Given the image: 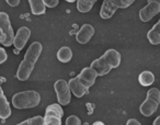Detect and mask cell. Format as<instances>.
Listing matches in <instances>:
<instances>
[{
	"mask_svg": "<svg viewBox=\"0 0 160 125\" xmlns=\"http://www.w3.org/2000/svg\"><path fill=\"white\" fill-rule=\"evenodd\" d=\"M98 74L92 67H86L81 70L79 75L75 78L70 79L68 82L71 92L77 98H82L89 89L94 85Z\"/></svg>",
	"mask_w": 160,
	"mask_h": 125,
	"instance_id": "1",
	"label": "cell"
},
{
	"mask_svg": "<svg viewBox=\"0 0 160 125\" xmlns=\"http://www.w3.org/2000/svg\"><path fill=\"white\" fill-rule=\"evenodd\" d=\"M43 46L40 42H33L28 48L27 53L24 55V58L21 62L20 66L17 72V77L19 80L25 81L30 78L32 72H33L35 64L42 53Z\"/></svg>",
	"mask_w": 160,
	"mask_h": 125,
	"instance_id": "2",
	"label": "cell"
},
{
	"mask_svg": "<svg viewBox=\"0 0 160 125\" xmlns=\"http://www.w3.org/2000/svg\"><path fill=\"white\" fill-rule=\"evenodd\" d=\"M121 64V54L116 49L110 48L98 59L91 62V66L97 72L98 76H104L109 74L113 68H118Z\"/></svg>",
	"mask_w": 160,
	"mask_h": 125,
	"instance_id": "3",
	"label": "cell"
},
{
	"mask_svg": "<svg viewBox=\"0 0 160 125\" xmlns=\"http://www.w3.org/2000/svg\"><path fill=\"white\" fill-rule=\"evenodd\" d=\"M41 96L35 90H28L16 93L12 97V105L16 109H30L40 104Z\"/></svg>",
	"mask_w": 160,
	"mask_h": 125,
	"instance_id": "4",
	"label": "cell"
},
{
	"mask_svg": "<svg viewBox=\"0 0 160 125\" xmlns=\"http://www.w3.org/2000/svg\"><path fill=\"white\" fill-rule=\"evenodd\" d=\"M160 104V90L151 88L147 92V97L139 108L140 113L144 116H151L158 110Z\"/></svg>",
	"mask_w": 160,
	"mask_h": 125,
	"instance_id": "5",
	"label": "cell"
},
{
	"mask_svg": "<svg viewBox=\"0 0 160 125\" xmlns=\"http://www.w3.org/2000/svg\"><path fill=\"white\" fill-rule=\"evenodd\" d=\"M14 32L11 27V22L8 13L0 12V44L3 46L13 45Z\"/></svg>",
	"mask_w": 160,
	"mask_h": 125,
	"instance_id": "6",
	"label": "cell"
},
{
	"mask_svg": "<svg viewBox=\"0 0 160 125\" xmlns=\"http://www.w3.org/2000/svg\"><path fill=\"white\" fill-rule=\"evenodd\" d=\"M64 111L59 103H53L46 108L43 125H62Z\"/></svg>",
	"mask_w": 160,
	"mask_h": 125,
	"instance_id": "7",
	"label": "cell"
},
{
	"mask_svg": "<svg viewBox=\"0 0 160 125\" xmlns=\"http://www.w3.org/2000/svg\"><path fill=\"white\" fill-rule=\"evenodd\" d=\"M54 89L57 94V100L60 105H67L71 100V90L66 80L59 79L54 85Z\"/></svg>",
	"mask_w": 160,
	"mask_h": 125,
	"instance_id": "8",
	"label": "cell"
},
{
	"mask_svg": "<svg viewBox=\"0 0 160 125\" xmlns=\"http://www.w3.org/2000/svg\"><path fill=\"white\" fill-rule=\"evenodd\" d=\"M160 12V2L156 0H149L147 6H145L139 11V19L142 22H148L153 17Z\"/></svg>",
	"mask_w": 160,
	"mask_h": 125,
	"instance_id": "9",
	"label": "cell"
},
{
	"mask_svg": "<svg viewBox=\"0 0 160 125\" xmlns=\"http://www.w3.org/2000/svg\"><path fill=\"white\" fill-rule=\"evenodd\" d=\"M30 36H31V30L27 27H21L18 30V32L14 35L13 40V45L16 47L17 51H21V49L24 48L27 42L30 40Z\"/></svg>",
	"mask_w": 160,
	"mask_h": 125,
	"instance_id": "10",
	"label": "cell"
},
{
	"mask_svg": "<svg viewBox=\"0 0 160 125\" xmlns=\"http://www.w3.org/2000/svg\"><path fill=\"white\" fill-rule=\"evenodd\" d=\"M94 34V28L91 24H83L80 28V30L78 31L77 35H76V41L79 44L85 45L89 42L92 38Z\"/></svg>",
	"mask_w": 160,
	"mask_h": 125,
	"instance_id": "11",
	"label": "cell"
},
{
	"mask_svg": "<svg viewBox=\"0 0 160 125\" xmlns=\"http://www.w3.org/2000/svg\"><path fill=\"white\" fill-rule=\"evenodd\" d=\"M116 10H118V6L115 3V0H104L101 6L100 17L104 20L111 19L116 12Z\"/></svg>",
	"mask_w": 160,
	"mask_h": 125,
	"instance_id": "12",
	"label": "cell"
},
{
	"mask_svg": "<svg viewBox=\"0 0 160 125\" xmlns=\"http://www.w3.org/2000/svg\"><path fill=\"white\" fill-rule=\"evenodd\" d=\"M11 115V108L8 102L7 98H6L3 90L0 86V118L6 120Z\"/></svg>",
	"mask_w": 160,
	"mask_h": 125,
	"instance_id": "13",
	"label": "cell"
},
{
	"mask_svg": "<svg viewBox=\"0 0 160 125\" xmlns=\"http://www.w3.org/2000/svg\"><path fill=\"white\" fill-rule=\"evenodd\" d=\"M147 38L152 45L160 44V20L148 31Z\"/></svg>",
	"mask_w": 160,
	"mask_h": 125,
	"instance_id": "14",
	"label": "cell"
},
{
	"mask_svg": "<svg viewBox=\"0 0 160 125\" xmlns=\"http://www.w3.org/2000/svg\"><path fill=\"white\" fill-rule=\"evenodd\" d=\"M138 81L144 87H149L155 81V75L149 70H145V72H140V75L138 76Z\"/></svg>",
	"mask_w": 160,
	"mask_h": 125,
	"instance_id": "15",
	"label": "cell"
},
{
	"mask_svg": "<svg viewBox=\"0 0 160 125\" xmlns=\"http://www.w3.org/2000/svg\"><path fill=\"white\" fill-rule=\"evenodd\" d=\"M31 7V12L35 16H41L45 13V5L43 0H28Z\"/></svg>",
	"mask_w": 160,
	"mask_h": 125,
	"instance_id": "16",
	"label": "cell"
},
{
	"mask_svg": "<svg viewBox=\"0 0 160 125\" xmlns=\"http://www.w3.org/2000/svg\"><path fill=\"white\" fill-rule=\"evenodd\" d=\"M72 58V51L70 49V47L64 46L62 48L58 49L57 52V59L60 62H68Z\"/></svg>",
	"mask_w": 160,
	"mask_h": 125,
	"instance_id": "17",
	"label": "cell"
},
{
	"mask_svg": "<svg viewBox=\"0 0 160 125\" xmlns=\"http://www.w3.org/2000/svg\"><path fill=\"white\" fill-rule=\"evenodd\" d=\"M98 0H77V9L81 13L89 12Z\"/></svg>",
	"mask_w": 160,
	"mask_h": 125,
	"instance_id": "18",
	"label": "cell"
},
{
	"mask_svg": "<svg viewBox=\"0 0 160 125\" xmlns=\"http://www.w3.org/2000/svg\"><path fill=\"white\" fill-rule=\"evenodd\" d=\"M44 124V118L43 116H34V118H28L23 122L19 123L18 125H43Z\"/></svg>",
	"mask_w": 160,
	"mask_h": 125,
	"instance_id": "19",
	"label": "cell"
},
{
	"mask_svg": "<svg viewBox=\"0 0 160 125\" xmlns=\"http://www.w3.org/2000/svg\"><path fill=\"white\" fill-rule=\"evenodd\" d=\"M135 0H115V3L118 6V8L121 9H125V8H128L131 5H133Z\"/></svg>",
	"mask_w": 160,
	"mask_h": 125,
	"instance_id": "20",
	"label": "cell"
},
{
	"mask_svg": "<svg viewBox=\"0 0 160 125\" xmlns=\"http://www.w3.org/2000/svg\"><path fill=\"white\" fill-rule=\"evenodd\" d=\"M66 125H81V121L77 115H70L67 118Z\"/></svg>",
	"mask_w": 160,
	"mask_h": 125,
	"instance_id": "21",
	"label": "cell"
},
{
	"mask_svg": "<svg viewBox=\"0 0 160 125\" xmlns=\"http://www.w3.org/2000/svg\"><path fill=\"white\" fill-rule=\"evenodd\" d=\"M43 2H44L45 7H48V8H55L56 6L58 5V0H43Z\"/></svg>",
	"mask_w": 160,
	"mask_h": 125,
	"instance_id": "22",
	"label": "cell"
},
{
	"mask_svg": "<svg viewBox=\"0 0 160 125\" xmlns=\"http://www.w3.org/2000/svg\"><path fill=\"white\" fill-rule=\"evenodd\" d=\"M8 55L6 53V51L2 48V47H0V64H3V62L7 60Z\"/></svg>",
	"mask_w": 160,
	"mask_h": 125,
	"instance_id": "23",
	"label": "cell"
},
{
	"mask_svg": "<svg viewBox=\"0 0 160 125\" xmlns=\"http://www.w3.org/2000/svg\"><path fill=\"white\" fill-rule=\"evenodd\" d=\"M6 2L10 6V7H17L20 5V0H6Z\"/></svg>",
	"mask_w": 160,
	"mask_h": 125,
	"instance_id": "24",
	"label": "cell"
},
{
	"mask_svg": "<svg viewBox=\"0 0 160 125\" xmlns=\"http://www.w3.org/2000/svg\"><path fill=\"white\" fill-rule=\"evenodd\" d=\"M126 125H142L139 123V121H137L136 118H129L128 121H127Z\"/></svg>",
	"mask_w": 160,
	"mask_h": 125,
	"instance_id": "25",
	"label": "cell"
},
{
	"mask_svg": "<svg viewBox=\"0 0 160 125\" xmlns=\"http://www.w3.org/2000/svg\"><path fill=\"white\" fill-rule=\"evenodd\" d=\"M152 125H160V115L158 116L157 118H156L155 121H153V123H152Z\"/></svg>",
	"mask_w": 160,
	"mask_h": 125,
	"instance_id": "26",
	"label": "cell"
},
{
	"mask_svg": "<svg viewBox=\"0 0 160 125\" xmlns=\"http://www.w3.org/2000/svg\"><path fill=\"white\" fill-rule=\"evenodd\" d=\"M93 125H105L103 122H101V121H97V122L93 123Z\"/></svg>",
	"mask_w": 160,
	"mask_h": 125,
	"instance_id": "27",
	"label": "cell"
},
{
	"mask_svg": "<svg viewBox=\"0 0 160 125\" xmlns=\"http://www.w3.org/2000/svg\"><path fill=\"white\" fill-rule=\"evenodd\" d=\"M66 1H67V2H75V1H77V0H66Z\"/></svg>",
	"mask_w": 160,
	"mask_h": 125,
	"instance_id": "28",
	"label": "cell"
}]
</instances>
